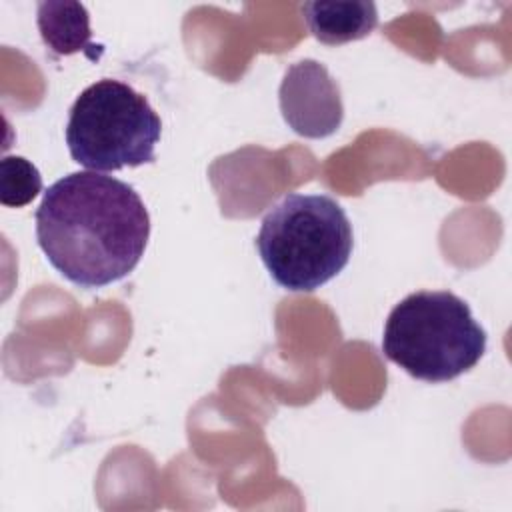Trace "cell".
<instances>
[{"label": "cell", "instance_id": "cell-1", "mask_svg": "<svg viewBox=\"0 0 512 512\" xmlns=\"http://www.w3.org/2000/svg\"><path fill=\"white\" fill-rule=\"evenodd\" d=\"M150 216L140 194L102 172L56 180L36 210V240L48 262L80 288L128 276L144 256Z\"/></svg>", "mask_w": 512, "mask_h": 512}, {"label": "cell", "instance_id": "cell-2", "mask_svg": "<svg viewBox=\"0 0 512 512\" xmlns=\"http://www.w3.org/2000/svg\"><path fill=\"white\" fill-rule=\"evenodd\" d=\"M352 224L344 208L326 194L284 196L262 218L256 250L286 290L312 292L330 282L350 260Z\"/></svg>", "mask_w": 512, "mask_h": 512}, {"label": "cell", "instance_id": "cell-3", "mask_svg": "<svg viewBox=\"0 0 512 512\" xmlns=\"http://www.w3.org/2000/svg\"><path fill=\"white\" fill-rule=\"evenodd\" d=\"M382 352L416 380L448 382L480 362L486 332L454 292L420 290L388 314Z\"/></svg>", "mask_w": 512, "mask_h": 512}, {"label": "cell", "instance_id": "cell-4", "mask_svg": "<svg viewBox=\"0 0 512 512\" xmlns=\"http://www.w3.org/2000/svg\"><path fill=\"white\" fill-rule=\"evenodd\" d=\"M160 116L130 84L104 78L80 92L66 124L72 160L92 172H116L154 162Z\"/></svg>", "mask_w": 512, "mask_h": 512}, {"label": "cell", "instance_id": "cell-5", "mask_svg": "<svg viewBox=\"0 0 512 512\" xmlns=\"http://www.w3.org/2000/svg\"><path fill=\"white\" fill-rule=\"evenodd\" d=\"M278 100L286 124L304 138H326L344 120L338 82L324 64L312 58L300 60L284 72Z\"/></svg>", "mask_w": 512, "mask_h": 512}, {"label": "cell", "instance_id": "cell-6", "mask_svg": "<svg viewBox=\"0 0 512 512\" xmlns=\"http://www.w3.org/2000/svg\"><path fill=\"white\" fill-rule=\"evenodd\" d=\"M312 36L328 46L360 40L378 26V10L368 0L304 2L300 6Z\"/></svg>", "mask_w": 512, "mask_h": 512}, {"label": "cell", "instance_id": "cell-7", "mask_svg": "<svg viewBox=\"0 0 512 512\" xmlns=\"http://www.w3.org/2000/svg\"><path fill=\"white\" fill-rule=\"evenodd\" d=\"M36 22L42 42L58 56L84 52L98 60L102 46L92 42L90 16L80 2H40L36 8Z\"/></svg>", "mask_w": 512, "mask_h": 512}, {"label": "cell", "instance_id": "cell-8", "mask_svg": "<svg viewBox=\"0 0 512 512\" xmlns=\"http://www.w3.org/2000/svg\"><path fill=\"white\" fill-rule=\"evenodd\" d=\"M38 192H42L38 168L22 156H4L0 162V202L10 208H22Z\"/></svg>", "mask_w": 512, "mask_h": 512}]
</instances>
